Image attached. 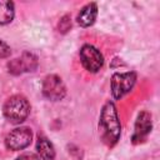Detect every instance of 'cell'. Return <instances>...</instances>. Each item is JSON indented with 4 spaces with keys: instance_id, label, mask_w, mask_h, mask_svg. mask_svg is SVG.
<instances>
[{
    "instance_id": "7a4b0ae2",
    "label": "cell",
    "mask_w": 160,
    "mask_h": 160,
    "mask_svg": "<svg viewBox=\"0 0 160 160\" xmlns=\"http://www.w3.org/2000/svg\"><path fill=\"white\" fill-rule=\"evenodd\" d=\"M2 112H4V116L10 122L20 124L28 118L30 112V105L24 96L14 95L5 101Z\"/></svg>"
},
{
    "instance_id": "277c9868",
    "label": "cell",
    "mask_w": 160,
    "mask_h": 160,
    "mask_svg": "<svg viewBox=\"0 0 160 160\" xmlns=\"http://www.w3.org/2000/svg\"><path fill=\"white\" fill-rule=\"evenodd\" d=\"M80 60L82 66L90 72H98L104 64L101 52L92 45H84L80 49Z\"/></svg>"
},
{
    "instance_id": "8992f818",
    "label": "cell",
    "mask_w": 160,
    "mask_h": 160,
    "mask_svg": "<svg viewBox=\"0 0 160 160\" xmlns=\"http://www.w3.org/2000/svg\"><path fill=\"white\" fill-rule=\"evenodd\" d=\"M42 94L46 99L58 101L61 100L66 94V88L58 75H48L42 81Z\"/></svg>"
},
{
    "instance_id": "30bf717a",
    "label": "cell",
    "mask_w": 160,
    "mask_h": 160,
    "mask_svg": "<svg viewBox=\"0 0 160 160\" xmlns=\"http://www.w3.org/2000/svg\"><path fill=\"white\" fill-rule=\"evenodd\" d=\"M36 150L41 160H54L55 158L54 146L45 136H39L36 141Z\"/></svg>"
},
{
    "instance_id": "3957f363",
    "label": "cell",
    "mask_w": 160,
    "mask_h": 160,
    "mask_svg": "<svg viewBox=\"0 0 160 160\" xmlns=\"http://www.w3.org/2000/svg\"><path fill=\"white\" fill-rule=\"evenodd\" d=\"M136 81V74L130 72H116L111 78V92L115 99H121L124 95L131 91Z\"/></svg>"
},
{
    "instance_id": "ba28073f",
    "label": "cell",
    "mask_w": 160,
    "mask_h": 160,
    "mask_svg": "<svg viewBox=\"0 0 160 160\" xmlns=\"http://www.w3.org/2000/svg\"><path fill=\"white\" fill-rule=\"evenodd\" d=\"M150 131H151V115L146 111H142L139 114L135 122V131L132 135L134 144L144 141Z\"/></svg>"
},
{
    "instance_id": "8fae6325",
    "label": "cell",
    "mask_w": 160,
    "mask_h": 160,
    "mask_svg": "<svg viewBox=\"0 0 160 160\" xmlns=\"http://www.w3.org/2000/svg\"><path fill=\"white\" fill-rule=\"evenodd\" d=\"M14 2L0 0V25L9 24L14 19Z\"/></svg>"
},
{
    "instance_id": "52a82bcc",
    "label": "cell",
    "mask_w": 160,
    "mask_h": 160,
    "mask_svg": "<svg viewBox=\"0 0 160 160\" xmlns=\"http://www.w3.org/2000/svg\"><path fill=\"white\" fill-rule=\"evenodd\" d=\"M38 65V59L35 55L25 52L21 58L14 59L9 62V71L12 74H21L25 71H32Z\"/></svg>"
},
{
    "instance_id": "9c48e42d",
    "label": "cell",
    "mask_w": 160,
    "mask_h": 160,
    "mask_svg": "<svg viewBox=\"0 0 160 160\" xmlns=\"http://www.w3.org/2000/svg\"><path fill=\"white\" fill-rule=\"evenodd\" d=\"M96 15H98V6H96V4L95 2H90V4L85 5L80 10V12L78 14V18H76L78 24L80 26H84V28L90 26V25L94 24L95 19H96Z\"/></svg>"
},
{
    "instance_id": "6da1fadb",
    "label": "cell",
    "mask_w": 160,
    "mask_h": 160,
    "mask_svg": "<svg viewBox=\"0 0 160 160\" xmlns=\"http://www.w3.org/2000/svg\"><path fill=\"white\" fill-rule=\"evenodd\" d=\"M99 129H100V136L106 145L114 146L118 142L121 132V126L114 102L108 101L102 106L100 112Z\"/></svg>"
},
{
    "instance_id": "4fadbf2b",
    "label": "cell",
    "mask_w": 160,
    "mask_h": 160,
    "mask_svg": "<svg viewBox=\"0 0 160 160\" xmlns=\"http://www.w3.org/2000/svg\"><path fill=\"white\" fill-rule=\"evenodd\" d=\"M16 160H40V158L30 152V154H22V155H20Z\"/></svg>"
},
{
    "instance_id": "5b68a950",
    "label": "cell",
    "mask_w": 160,
    "mask_h": 160,
    "mask_svg": "<svg viewBox=\"0 0 160 160\" xmlns=\"http://www.w3.org/2000/svg\"><path fill=\"white\" fill-rule=\"evenodd\" d=\"M31 139H32V132L29 128H18L6 135L5 146L14 151L22 150L30 145Z\"/></svg>"
},
{
    "instance_id": "7c38bea8",
    "label": "cell",
    "mask_w": 160,
    "mask_h": 160,
    "mask_svg": "<svg viewBox=\"0 0 160 160\" xmlns=\"http://www.w3.org/2000/svg\"><path fill=\"white\" fill-rule=\"evenodd\" d=\"M10 54V48L0 40V58H6Z\"/></svg>"
}]
</instances>
